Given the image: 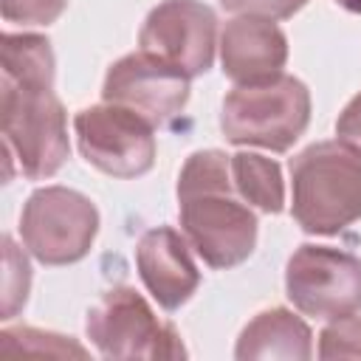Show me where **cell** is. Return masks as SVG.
I'll use <instances>...</instances> for the list:
<instances>
[{"label": "cell", "instance_id": "cell-9", "mask_svg": "<svg viewBox=\"0 0 361 361\" xmlns=\"http://www.w3.org/2000/svg\"><path fill=\"white\" fill-rule=\"evenodd\" d=\"M138 45L186 76H203L214 62L217 14L203 0H164L147 14Z\"/></svg>", "mask_w": 361, "mask_h": 361}, {"label": "cell", "instance_id": "cell-18", "mask_svg": "<svg viewBox=\"0 0 361 361\" xmlns=\"http://www.w3.org/2000/svg\"><path fill=\"white\" fill-rule=\"evenodd\" d=\"M319 358H361V316L330 319L319 333Z\"/></svg>", "mask_w": 361, "mask_h": 361}, {"label": "cell", "instance_id": "cell-22", "mask_svg": "<svg viewBox=\"0 0 361 361\" xmlns=\"http://www.w3.org/2000/svg\"><path fill=\"white\" fill-rule=\"evenodd\" d=\"M336 6H341L344 11H353V14H361V0H333Z\"/></svg>", "mask_w": 361, "mask_h": 361}, {"label": "cell", "instance_id": "cell-14", "mask_svg": "<svg viewBox=\"0 0 361 361\" xmlns=\"http://www.w3.org/2000/svg\"><path fill=\"white\" fill-rule=\"evenodd\" d=\"M231 180L237 195L262 214H279L285 209V180L274 158L259 152L231 155Z\"/></svg>", "mask_w": 361, "mask_h": 361}, {"label": "cell", "instance_id": "cell-8", "mask_svg": "<svg viewBox=\"0 0 361 361\" xmlns=\"http://www.w3.org/2000/svg\"><path fill=\"white\" fill-rule=\"evenodd\" d=\"M285 293L313 319H341L361 310V259L333 245H299L285 268Z\"/></svg>", "mask_w": 361, "mask_h": 361}, {"label": "cell", "instance_id": "cell-7", "mask_svg": "<svg viewBox=\"0 0 361 361\" xmlns=\"http://www.w3.org/2000/svg\"><path fill=\"white\" fill-rule=\"evenodd\" d=\"M73 133L82 158L113 178H141L155 164V124L130 107L104 102L73 116Z\"/></svg>", "mask_w": 361, "mask_h": 361}, {"label": "cell", "instance_id": "cell-12", "mask_svg": "<svg viewBox=\"0 0 361 361\" xmlns=\"http://www.w3.org/2000/svg\"><path fill=\"white\" fill-rule=\"evenodd\" d=\"M288 37L276 20L240 14L220 34V65L234 85H257L282 76Z\"/></svg>", "mask_w": 361, "mask_h": 361}, {"label": "cell", "instance_id": "cell-19", "mask_svg": "<svg viewBox=\"0 0 361 361\" xmlns=\"http://www.w3.org/2000/svg\"><path fill=\"white\" fill-rule=\"evenodd\" d=\"M3 20L20 25H51L68 8V0H0Z\"/></svg>", "mask_w": 361, "mask_h": 361}, {"label": "cell", "instance_id": "cell-16", "mask_svg": "<svg viewBox=\"0 0 361 361\" xmlns=\"http://www.w3.org/2000/svg\"><path fill=\"white\" fill-rule=\"evenodd\" d=\"M0 347L14 353H48V355H79L85 358L87 350L76 344L71 336H59L51 330H37V327H6L0 333Z\"/></svg>", "mask_w": 361, "mask_h": 361}, {"label": "cell", "instance_id": "cell-4", "mask_svg": "<svg viewBox=\"0 0 361 361\" xmlns=\"http://www.w3.org/2000/svg\"><path fill=\"white\" fill-rule=\"evenodd\" d=\"M310 124V90L296 76L237 85L226 93L220 130L228 144L288 152Z\"/></svg>", "mask_w": 361, "mask_h": 361}, {"label": "cell", "instance_id": "cell-15", "mask_svg": "<svg viewBox=\"0 0 361 361\" xmlns=\"http://www.w3.org/2000/svg\"><path fill=\"white\" fill-rule=\"evenodd\" d=\"M0 65L6 82L54 87L56 62L51 39L42 34H6L0 45Z\"/></svg>", "mask_w": 361, "mask_h": 361}, {"label": "cell", "instance_id": "cell-13", "mask_svg": "<svg viewBox=\"0 0 361 361\" xmlns=\"http://www.w3.org/2000/svg\"><path fill=\"white\" fill-rule=\"evenodd\" d=\"M313 355V333L305 319L288 307H271L257 313L240 333L234 358H285L307 361Z\"/></svg>", "mask_w": 361, "mask_h": 361}, {"label": "cell", "instance_id": "cell-1", "mask_svg": "<svg viewBox=\"0 0 361 361\" xmlns=\"http://www.w3.org/2000/svg\"><path fill=\"white\" fill-rule=\"evenodd\" d=\"M180 231L195 254L214 271L245 262L257 248V214L237 195L231 180V155L223 149H197L178 175Z\"/></svg>", "mask_w": 361, "mask_h": 361}, {"label": "cell", "instance_id": "cell-11", "mask_svg": "<svg viewBox=\"0 0 361 361\" xmlns=\"http://www.w3.org/2000/svg\"><path fill=\"white\" fill-rule=\"evenodd\" d=\"M189 248V240L172 226L144 231L135 245L138 276L164 310H178L186 305L200 285V271Z\"/></svg>", "mask_w": 361, "mask_h": 361}, {"label": "cell", "instance_id": "cell-2", "mask_svg": "<svg viewBox=\"0 0 361 361\" xmlns=\"http://www.w3.org/2000/svg\"><path fill=\"white\" fill-rule=\"evenodd\" d=\"M290 214L305 234H338L361 220V149L316 141L290 158Z\"/></svg>", "mask_w": 361, "mask_h": 361}, {"label": "cell", "instance_id": "cell-3", "mask_svg": "<svg viewBox=\"0 0 361 361\" xmlns=\"http://www.w3.org/2000/svg\"><path fill=\"white\" fill-rule=\"evenodd\" d=\"M0 130L8 166L17 164L28 180L54 178L68 155V118L54 87L0 82Z\"/></svg>", "mask_w": 361, "mask_h": 361}, {"label": "cell", "instance_id": "cell-17", "mask_svg": "<svg viewBox=\"0 0 361 361\" xmlns=\"http://www.w3.org/2000/svg\"><path fill=\"white\" fill-rule=\"evenodd\" d=\"M3 319H11L28 299L31 265L8 234H3Z\"/></svg>", "mask_w": 361, "mask_h": 361}, {"label": "cell", "instance_id": "cell-20", "mask_svg": "<svg viewBox=\"0 0 361 361\" xmlns=\"http://www.w3.org/2000/svg\"><path fill=\"white\" fill-rule=\"evenodd\" d=\"M220 6L231 14H248V17H265V20H288L299 8L307 6V0H220Z\"/></svg>", "mask_w": 361, "mask_h": 361}, {"label": "cell", "instance_id": "cell-5", "mask_svg": "<svg viewBox=\"0 0 361 361\" xmlns=\"http://www.w3.org/2000/svg\"><path fill=\"white\" fill-rule=\"evenodd\" d=\"M99 234L96 203L68 186H42L20 212V237L42 265H73L87 257Z\"/></svg>", "mask_w": 361, "mask_h": 361}, {"label": "cell", "instance_id": "cell-10", "mask_svg": "<svg viewBox=\"0 0 361 361\" xmlns=\"http://www.w3.org/2000/svg\"><path fill=\"white\" fill-rule=\"evenodd\" d=\"M189 79L180 68L138 51L116 59L107 68L102 99L130 107L144 116L149 124L164 127L180 116L189 102Z\"/></svg>", "mask_w": 361, "mask_h": 361}, {"label": "cell", "instance_id": "cell-21", "mask_svg": "<svg viewBox=\"0 0 361 361\" xmlns=\"http://www.w3.org/2000/svg\"><path fill=\"white\" fill-rule=\"evenodd\" d=\"M336 135L341 141H347L350 147L361 149V93L353 96L344 104V110L338 113V118H336Z\"/></svg>", "mask_w": 361, "mask_h": 361}, {"label": "cell", "instance_id": "cell-6", "mask_svg": "<svg viewBox=\"0 0 361 361\" xmlns=\"http://www.w3.org/2000/svg\"><path fill=\"white\" fill-rule=\"evenodd\" d=\"M85 330L104 358H186L180 333L127 285L110 288L87 310Z\"/></svg>", "mask_w": 361, "mask_h": 361}]
</instances>
